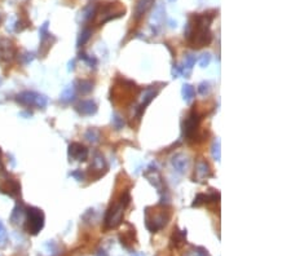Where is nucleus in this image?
<instances>
[{
    "mask_svg": "<svg viewBox=\"0 0 291 256\" xmlns=\"http://www.w3.org/2000/svg\"><path fill=\"white\" fill-rule=\"evenodd\" d=\"M75 110L80 115L89 117V115H93L97 113V104L92 100H83L76 105Z\"/></svg>",
    "mask_w": 291,
    "mask_h": 256,
    "instance_id": "nucleus-15",
    "label": "nucleus"
},
{
    "mask_svg": "<svg viewBox=\"0 0 291 256\" xmlns=\"http://www.w3.org/2000/svg\"><path fill=\"white\" fill-rule=\"evenodd\" d=\"M170 1H175V0H170Z\"/></svg>",
    "mask_w": 291,
    "mask_h": 256,
    "instance_id": "nucleus-45",
    "label": "nucleus"
},
{
    "mask_svg": "<svg viewBox=\"0 0 291 256\" xmlns=\"http://www.w3.org/2000/svg\"><path fill=\"white\" fill-rule=\"evenodd\" d=\"M74 64H75V61H74V60H73V61H70V63H69V71H70V70L74 69Z\"/></svg>",
    "mask_w": 291,
    "mask_h": 256,
    "instance_id": "nucleus-41",
    "label": "nucleus"
},
{
    "mask_svg": "<svg viewBox=\"0 0 291 256\" xmlns=\"http://www.w3.org/2000/svg\"><path fill=\"white\" fill-rule=\"evenodd\" d=\"M210 61H211V55H210V53H203V55H201V57H199L198 60L199 66H201V67H207V66L210 65Z\"/></svg>",
    "mask_w": 291,
    "mask_h": 256,
    "instance_id": "nucleus-36",
    "label": "nucleus"
},
{
    "mask_svg": "<svg viewBox=\"0 0 291 256\" xmlns=\"http://www.w3.org/2000/svg\"><path fill=\"white\" fill-rule=\"evenodd\" d=\"M211 154H213L214 160L219 162L220 158H221V150H220V140L219 139L214 141L213 146H211Z\"/></svg>",
    "mask_w": 291,
    "mask_h": 256,
    "instance_id": "nucleus-32",
    "label": "nucleus"
},
{
    "mask_svg": "<svg viewBox=\"0 0 291 256\" xmlns=\"http://www.w3.org/2000/svg\"><path fill=\"white\" fill-rule=\"evenodd\" d=\"M48 22H44V24L41 25V28L39 29V35H40V47H39V55L41 57H45L47 53L49 52V49H51L52 44L56 43L57 39L53 36V35L49 32L48 30Z\"/></svg>",
    "mask_w": 291,
    "mask_h": 256,
    "instance_id": "nucleus-9",
    "label": "nucleus"
},
{
    "mask_svg": "<svg viewBox=\"0 0 291 256\" xmlns=\"http://www.w3.org/2000/svg\"><path fill=\"white\" fill-rule=\"evenodd\" d=\"M201 115L195 110H192L182 122V136L185 140L193 142L195 141V137H198V128L201 123Z\"/></svg>",
    "mask_w": 291,
    "mask_h": 256,
    "instance_id": "nucleus-7",
    "label": "nucleus"
},
{
    "mask_svg": "<svg viewBox=\"0 0 291 256\" xmlns=\"http://www.w3.org/2000/svg\"><path fill=\"white\" fill-rule=\"evenodd\" d=\"M124 13H126V8L119 1H116V3H104L103 5H97L95 20L97 18V24L104 25L107 24L108 21L122 17V16H124Z\"/></svg>",
    "mask_w": 291,
    "mask_h": 256,
    "instance_id": "nucleus-5",
    "label": "nucleus"
},
{
    "mask_svg": "<svg viewBox=\"0 0 291 256\" xmlns=\"http://www.w3.org/2000/svg\"><path fill=\"white\" fill-rule=\"evenodd\" d=\"M25 214H26V206H24L22 203L16 204V207L13 208V211L10 214V223L14 225L24 224Z\"/></svg>",
    "mask_w": 291,
    "mask_h": 256,
    "instance_id": "nucleus-18",
    "label": "nucleus"
},
{
    "mask_svg": "<svg viewBox=\"0 0 291 256\" xmlns=\"http://www.w3.org/2000/svg\"><path fill=\"white\" fill-rule=\"evenodd\" d=\"M182 256H210V254L205 247H201V246H192L190 249L185 251V254Z\"/></svg>",
    "mask_w": 291,
    "mask_h": 256,
    "instance_id": "nucleus-27",
    "label": "nucleus"
},
{
    "mask_svg": "<svg viewBox=\"0 0 291 256\" xmlns=\"http://www.w3.org/2000/svg\"><path fill=\"white\" fill-rule=\"evenodd\" d=\"M172 75L174 78H179V76L182 75V67L178 64H174V67H172Z\"/></svg>",
    "mask_w": 291,
    "mask_h": 256,
    "instance_id": "nucleus-39",
    "label": "nucleus"
},
{
    "mask_svg": "<svg viewBox=\"0 0 291 256\" xmlns=\"http://www.w3.org/2000/svg\"><path fill=\"white\" fill-rule=\"evenodd\" d=\"M213 176V172H211V168H210L209 163L206 162L205 160H199L195 164L194 170V181H199V183H203L205 180H207L209 177Z\"/></svg>",
    "mask_w": 291,
    "mask_h": 256,
    "instance_id": "nucleus-14",
    "label": "nucleus"
},
{
    "mask_svg": "<svg viewBox=\"0 0 291 256\" xmlns=\"http://www.w3.org/2000/svg\"><path fill=\"white\" fill-rule=\"evenodd\" d=\"M70 176L74 177L76 181H83V179H84V175H83V172L80 170L73 171V172L70 173Z\"/></svg>",
    "mask_w": 291,
    "mask_h": 256,
    "instance_id": "nucleus-40",
    "label": "nucleus"
},
{
    "mask_svg": "<svg viewBox=\"0 0 291 256\" xmlns=\"http://www.w3.org/2000/svg\"><path fill=\"white\" fill-rule=\"evenodd\" d=\"M84 137H86L87 141L91 142V144H97V142L100 141V139H101L100 132L97 131L96 128H88L86 131V133H84Z\"/></svg>",
    "mask_w": 291,
    "mask_h": 256,
    "instance_id": "nucleus-28",
    "label": "nucleus"
},
{
    "mask_svg": "<svg viewBox=\"0 0 291 256\" xmlns=\"http://www.w3.org/2000/svg\"><path fill=\"white\" fill-rule=\"evenodd\" d=\"M17 57V48L14 43L8 38L0 39V60L3 63H12Z\"/></svg>",
    "mask_w": 291,
    "mask_h": 256,
    "instance_id": "nucleus-10",
    "label": "nucleus"
},
{
    "mask_svg": "<svg viewBox=\"0 0 291 256\" xmlns=\"http://www.w3.org/2000/svg\"><path fill=\"white\" fill-rule=\"evenodd\" d=\"M1 22H3V14L0 13V25H1Z\"/></svg>",
    "mask_w": 291,
    "mask_h": 256,
    "instance_id": "nucleus-42",
    "label": "nucleus"
},
{
    "mask_svg": "<svg viewBox=\"0 0 291 256\" xmlns=\"http://www.w3.org/2000/svg\"><path fill=\"white\" fill-rule=\"evenodd\" d=\"M153 4H154V0H137L134 9L135 20L139 21V20H141V18L144 17V14L150 9V7Z\"/></svg>",
    "mask_w": 291,
    "mask_h": 256,
    "instance_id": "nucleus-17",
    "label": "nucleus"
},
{
    "mask_svg": "<svg viewBox=\"0 0 291 256\" xmlns=\"http://www.w3.org/2000/svg\"><path fill=\"white\" fill-rule=\"evenodd\" d=\"M21 63L24 64V65H29L30 63H33L35 59V53L33 52H25L20 56Z\"/></svg>",
    "mask_w": 291,
    "mask_h": 256,
    "instance_id": "nucleus-34",
    "label": "nucleus"
},
{
    "mask_svg": "<svg viewBox=\"0 0 291 256\" xmlns=\"http://www.w3.org/2000/svg\"><path fill=\"white\" fill-rule=\"evenodd\" d=\"M97 11V4L96 3H89L84 9L82 11V20L83 22H89L95 20Z\"/></svg>",
    "mask_w": 291,
    "mask_h": 256,
    "instance_id": "nucleus-22",
    "label": "nucleus"
},
{
    "mask_svg": "<svg viewBox=\"0 0 291 256\" xmlns=\"http://www.w3.org/2000/svg\"><path fill=\"white\" fill-rule=\"evenodd\" d=\"M171 164H172V167H174L176 172L185 173V172H186V170H188V167H189L188 157L185 156V154H182V153H179V154H175V156L171 158Z\"/></svg>",
    "mask_w": 291,
    "mask_h": 256,
    "instance_id": "nucleus-16",
    "label": "nucleus"
},
{
    "mask_svg": "<svg viewBox=\"0 0 291 256\" xmlns=\"http://www.w3.org/2000/svg\"><path fill=\"white\" fill-rule=\"evenodd\" d=\"M0 175L8 176V172L7 170H5V164H4L3 160V152H1V148H0Z\"/></svg>",
    "mask_w": 291,
    "mask_h": 256,
    "instance_id": "nucleus-38",
    "label": "nucleus"
},
{
    "mask_svg": "<svg viewBox=\"0 0 291 256\" xmlns=\"http://www.w3.org/2000/svg\"><path fill=\"white\" fill-rule=\"evenodd\" d=\"M79 59L82 60V61H84L89 67H96L97 64H99V61H97V59L95 56H89L84 52L79 53Z\"/></svg>",
    "mask_w": 291,
    "mask_h": 256,
    "instance_id": "nucleus-31",
    "label": "nucleus"
},
{
    "mask_svg": "<svg viewBox=\"0 0 291 256\" xmlns=\"http://www.w3.org/2000/svg\"><path fill=\"white\" fill-rule=\"evenodd\" d=\"M75 96H76V87H75V83H74L68 86L65 90L62 91L60 100H61L64 104H70V102H73V101L75 100Z\"/></svg>",
    "mask_w": 291,
    "mask_h": 256,
    "instance_id": "nucleus-20",
    "label": "nucleus"
},
{
    "mask_svg": "<svg viewBox=\"0 0 291 256\" xmlns=\"http://www.w3.org/2000/svg\"><path fill=\"white\" fill-rule=\"evenodd\" d=\"M1 82H3V80H1V78H0V84H1Z\"/></svg>",
    "mask_w": 291,
    "mask_h": 256,
    "instance_id": "nucleus-44",
    "label": "nucleus"
},
{
    "mask_svg": "<svg viewBox=\"0 0 291 256\" xmlns=\"http://www.w3.org/2000/svg\"><path fill=\"white\" fill-rule=\"evenodd\" d=\"M131 195L130 192H123L120 194L119 201L114 202L110 204V207L107 210L105 218H104V229L109 230V229L116 228L118 225L122 224L123 222V214L126 207L130 204Z\"/></svg>",
    "mask_w": 291,
    "mask_h": 256,
    "instance_id": "nucleus-3",
    "label": "nucleus"
},
{
    "mask_svg": "<svg viewBox=\"0 0 291 256\" xmlns=\"http://www.w3.org/2000/svg\"><path fill=\"white\" fill-rule=\"evenodd\" d=\"M111 125L115 128L116 131H120L124 127V119L119 113H113L111 115Z\"/></svg>",
    "mask_w": 291,
    "mask_h": 256,
    "instance_id": "nucleus-30",
    "label": "nucleus"
},
{
    "mask_svg": "<svg viewBox=\"0 0 291 256\" xmlns=\"http://www.w3.org/2000/svg\"><path fill=\"white\" fill-rule=\"evenodd\" d=\"M132 256H141V255H137V254H134V255H132Z\"/></svg>",
    "mask_w": 291,
    "mask_h": 256,
    "instance_id": "nucleus-43",
    "label": "nucleus"
},
{
    "mask_svg": "<svg viewBox=\"0 0 291 256\" xmlns=\"http://www.w3.org/2000/svg\"><path fill=\"white\" fill-rule=\"evenodd\" d=\"M215 14L194 13L189 17L184 29V38L190 47L195 49L207 47L213 42V32L210 30Z\"/></svg>",
    "mask_w": 291,
    "mask_h": 256,
    "instance_id": "nucleus-1",
    "label": "nucleus"
},
{
    "mask_svg": "<svg viewBox=\"0 0 291 256\" xmlns=\"http://www.w3.org/2000/svg\"><path fill=\"white\" fill-rule=\"evenodd\" d=\"M145 225L150 233H157L165 228L171 219V211L166 204H158L155 207H146L144 211Z\"/></svg>",
    "mask_w": 291,
    "mask_h": 256,
    "instance_id": "nucleus-2",
    "label": "nucleus"
},
{
    "mask_svg": "<svg viewBox=\"0 0 291 256\" xmlns=\"http://www.w3.org/2000/svg\"><path fill=\"white\" fill-rule=\"evenodd\" d=\"M198 94L206 96V95L210 94V84L207 82H202V83L198 86Z\"/></svg>",
    "mask_w": 291,
    "mask_h": 256,
    "instance_id": "nucleus-37",
    "label": "nucleus"
},
{
    "mask_svg": "<svg viewBox=\"0 0 291 256\" xmlns=\"http://www.w3.org/2000/svg\"><path fill=\"white\" fill-rule=\"evenodd\" d=\"M182 98H184L185 102H186V104H190L195 96L194 87H193L192 84H184V86H182Z\"/></svg>",
    "mask_w": 291,
    "mask_h": 256,
    "instance_id": "nucleus-26",
    "label": "nucleus"
},
{
    "mask_svg": "<svg viewBox=\"0 0 291 256\" xmlns=\"http://www.w3.org/2000/svg\"><path fill=\"white\" fill-rule=\"evenodd\" d=\"M89 170L93 171V172H99V176H101L103 175V170L107 171V160H105V158L101 154L96 153L95 157H93L92 164L89 167Z\"/></svg>",
    "mask_w": 291,
    "mask_h": 256,
    "instance_id": "nucleus-19",
    "label": "nucleus"
},
{
    "mask_svg": "<svg viewBox=\"0 0 291 256\" xmlns=\"http://www.w3.org/2000/svg\"><path fill=\"white\" fill-rule=\"evenodd\" d=\"M0 193L5 194L10 198H18L21 195V184L16 179L7 176L0 183Z\"/></svg>",
    "mask_w": 291,
    "mask_h": 256,
    "instance_id": "nucleus-12",
    "label": "nucleus"
},
{
    "mask_svg": "<svg viewBox=\"0 0 291 256\" xmlns=\"http://www.w3.org/2000/svg\"><path fill=\"white\" fill-rule=\"evenodd\" d=\"M120 243L126 247V249H130L131 246L135 243V229H131V230H126L123 232V234L119 235Z\"/></svg>",
    "mask_w": 291,
    "mask_h": 256,
    "instance_id": "nucleus-24",
    "label": "nucleus"
},
{
    "mask_svg": "<svg viewBox=\"0 0 291 256\" xmlns=\"http://www.w3.org/2000/svg\"><path fill=\"white\" fill-rule=\"evenodd\" d=\"M68 154L70 160H76V162H86L88 160L89 150L87 146H84L80 142H72L69 145Z\"/></svg>",
    "mask_w": 291,
    "mask_h": 256,
    "instance_id": "nucleus-11",
    "label": "nucleus"
},
{
    "mask_svg": "<svg viewBox=\"0 0 291 256\" xmlns=\"http://www.w3.org/2000/svg\"><path fill=\"white\" fill-rule=\"evenodd\" d=\"M144 176L146 177L147 181L153 185V187L157 189L158 193H163V180H162V176L158 168L155 167V164H151L149 168L144 172Z\"/></svg>",
    "mask_w": 291,
    "mask_h": 256,
    "instance_id": "nucleus-13",
    "label": "nucleus"
},
{
    "mask_svg": "<svg viewBox=\"0 0 291 256\" xmlns=\"http://www.w3.org/2000/svg\"><path fill=\"white\" fill-rule=\"evenodd\" d=\"M18 104L28 107H36V109H45L48 105V97L45 95L38 94L34 91H24L16 96Z\"/></svg>",
    "mask_w": 291,
    "mask_h": 256,
    "instance_id": "nucleus-6",
    "label": "nucleus"
},
{
    "mask_svg": "<svg viewBox=\"0 0 291 256\" xmlns=\"http://www.w3.org/2000/svg\"><path fill=\"white\" fill-rule=\"evenodd\" d=\"M171 242L175 247H182V245H185V242H186V230H180L179 228H175L171 237Z\"/></svg>",
    "mask_w": 291,
    "mask_h": 256,
    "instance_id": "nucleus-21",
    "label": "nucleus"
},
{
    "mask_svg": "<svg viewBox=\"0 0 291 256\" xmlns=\"http://www.w3.org/2000/svg\"><path fill=\"white\" fill-rule=\"evenodd\" d=\"M206 203H207V194L199 193L195 195L192 206L193 207H199V206H203V204H206Z\"/></svg>",
    "mask_w": 291,
    "mask_h": 256,
    "instance_id": "nucleus-33",
    "label": "nucleus"
},
{
    "mask_svg": "<svg viewBox=\"0 0 291 256\" xmlns=\"http://www.w3.org/2000/svg\"><path fill=\"white\" fill-rule=\"evenodd\" d=\"M161 88H162V87L150 86V87H147V88H145V90L143 91V92H141L140 104H139L136 107H135V115H136L137 119H140L141 115H143V113H144L145 109H146V106L149 104H150L151 101L154 100L155 96H157V95L159 94Z\"/></svg>",
    "mask_w": 291,
    "mask_h": 256,
    "instance_id": "nucleus-8",
    "label": "nucleus"
},
{
    "mask_svg": "<svg viewBox=\"0 0 291 256\" xmlns=\"http://www.w3.org/2000/svg\"><path fill=\"white\" fill-rule=\"evenodd\" d=\"M195 61H197V59H195V56L192 55V53H189V55L185 56V60H184V64H182V75L186 76L188 78L189 75H190V73H192V69L193 66L195 65Z\"/></svg>",
    "mask_w": 291,
    "mask_h": 256,
    "instance_id": "nucleus-23",
    "label": "nucleus"
},
{
    "mask_svg": "<svg viewBox=\"0 0 291 256\" xmlns=\"http://www.w3.org/2000/svg\"><path fill=\"white\" fill-rule=\"evenodd\" d=\"M91 35H92L91 29H88V28L83 29L82 32H80V35H79L78 42H76V45H78V47H83V45H84L87 42H88L89 38H91Z\"/></svg>",
    "mask_w": 291,
    "mask_h": 256,
    "instance_id": "nucleus-29",
    "label": "nucleus"
},
{
    "mask_svg": "<svg viewBox=\"0 0 291 256\" xmlns=\"http://www.w3.org/2000/svg\"><path fill=\"white\" fill-rule=\"evenodd\" d=\"M8 241V234H7V229L3 225V223L0 222V246H4Z\"/></svg>",
    "mask_w": 291,
    "mask_h": 256,
    "instance_id": "nucleus-35",
    "label": "nucleus"
},
{
    "mask_svg": "<svg viewBox=\"0 0 291 256\" xmlns=\"http://www.w3.org/2000/svg\"><path fill=\"white\" fill-rule=\"evenodd\" d=\"M75 87H76V90H78L82 95H88L92 92L93 83L91 82V80L83 79V80H79V82H76Z\"/></svg>",
    "mask_w": 291,
    "mask_h": 256,
    "instance_id": "nucleus-25",
    "label": "nucleus"
},
{
    "mask_svg": "<svg viewBox=\"0 0 291 256\" xmlns=\"http://www.w3.org/2000/svg\"><path fill=\"white\" fill-rule=\"evenodd\" d=\"M45 216L44 212L38 207H26V214H25L24 226L25 230L31 235L39 234L41 229L44 228Z\"/></svg>",
    "mask_w": 291,
    "mask_h": 256,
    "instance_id": "nucleus-4",
    "label": "nucleus"
}]
</instances>
